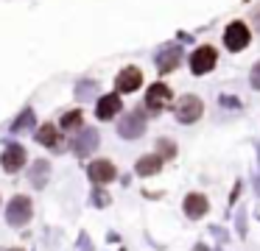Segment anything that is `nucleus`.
<instances>
[{"instance_id":"22","label":"nucleus","mask_w":260,"mask_h":251,"mask_svg":"<svg viewBox=\"0 0 260 251\" xmlns=\"http://www.w3.org/2000/svg\"><path fill=\"white\" fill-rule=\"evenodd\" d=\"M254 22H257V28H260V6H257V11H254Z\"/></svg>"},{"instance_id":"12","label":"nucleus","mask_w":260,"mask_h":251,"mask_svg":"<svg viewBox=\"0 0 260 251\" xmlns=\"http://www.w3.org/2000/svg\"><path fill=\"white\" fill-rule=\"evenodd\" d=\"M185 215L187 218H193V221H196V218H202L204 212H207V198H204L202 193H190V195H185Z\"/></svg>"},{"instance_id":"8","label":"nucleus","mask_w":260,"mask_h":251,"mask_svg":"<svg viewBox=\"0 0 260 251\" xmlns=\"http://www.w3.org/2000/svg\"><path fill=\"white\" fill-rule=\"evenodd\" d=\"M90 178L95 184H109L115 176H118V170H115V165L109 159H95V162H90Z\"/></svg>"},{"instance_id":"2","label":"nucleus","mask_w":260,"mask_h":251,"mask_svg":"<svg viewBox=\"0 0 260 251\" xmlns=\"http://www.w3.org/2000/svg\"><path fill=\"white\" fill-rule=\"evenodd\" d=\"M31 212H34V204H31V198H25V195H14V198L9 201L6 221L12 223V226H23V223L31 221Z\"/></svg>"},{"instance_id":"9","label":"nucleus","mask_w":260,"mask_h":251,"mask_svg":"<svg viewBox=\"0 0 260 251\" xmlns=\"http://www.w3.org/2000/svg\"><path fill=\"white\" fill-rule=\"evenodd\" d=\"M140 84H143V73L137 70V67H123V70L118 73V78H115V87H118L120 92H135Z\"/></svg>"},{"instance_id":"20","label":"nucleus","mask_w":260,"mask_h":251,"mask_svg":"<svg viewBox=\"0 0 260 251\" xmlns=\"http://www.w3.org/2000/svg\"><path fill=\"white\" fill-rule=\"evenodd\" d=\"M252 87H254V89H260V61L252 67Z\"/></svg>"},{"instance_id":"23","label":"nucleus","mask_w":260,"mask_h":251,"mask_svg":"<svg viewBox=\"0 0 260 251\" xmlns=\"http://www.w3.org/2000/svg\"><path fill=\"white\" fill-rule=\"evenodd\" d=\"M9 251H20V248H9Z\"/></svg>"},{"instance_id":"17","label":"nucleus","mask_w":260,"mask_h":251,"mask_svg":"<svg viewBox=\"0 0 260 251\" xmlns=\"http://www.w3.org/2000/svg\"><path fill=\"white\" fill-rule=\"evenodd\" d=\"M81 126V112L79 109H70L62 115V128H68V131H73V128Z\"/></svg>"},{"instance_id":"18","label":"nucleus","mask_w":260,"mask_h":251,"mask_svg":"<svg viewBox=\"0 0 260 251\" xmlns=\"http://www.w3.org/2000/svg\"><path fill=\"white\" fill-rule=\"evenodd\" d=\"M28 123H34V112H31V109H25V112H23V115H20V120H17V123H14V126H12V128H14V131H23V128H25V126H28Z\"/></svg>"},{"instance_id":"11","label":"nucleus","mask_w":260,"mask_h":251,"mask_svg":"<svg viewBox=\"0 0 260 251\" xmlns=\"http://www.w3.org/2000/svg\"><path fill=\"white\" fill-rule=\"evenodd\" d=\"M179 59H182V50L176 48V45H168V48H162L159 56H157V70L159 73H171L176 64H179Z\"/></svg>"},{"instance_id":"10","label":"nucleus","mask_w":260,"mask_h":251,"mask_svg":"<svg viewBox=\"0 0 260 251\" xmlns=\"http://www.w3.org/2000/svg\"><path fill=\"white\" fill-rule=\"evenodd\" d=\"M146 103L151 106V109H165V106L171 103V87H165V84H151L146 92Z\"/></svg>"},{"instance_id":"16","label":"nucleus","mask_w":260,"mask_h":251,"mask_svg":"<svg viewBox=\"0 0 260 251\" xmlns=\"http://www.w3.org/2000/svg\"><path fill=\"white\" fill-rule=\"evenodd\" d=\"M37 139H40L45 148H59V131L51 126V123H48V126H42L40 131H37Z\"/></svg>"},{"instance_id":"4","label":"nucleus","mask_w":260,"mask_h":251,"mask_svg":"<svg viewBox=\"0 0 260 251\" xmlns=\"http://www.w3.org/2000/svg\"><path fill=\"white\" fill-rule=\"evenodd\" d=\"M249 39H252V33H249V28L243 25V22H230L224 31V45L232 50V53H238V50H243L249 45Z\"/></svg>"},{"instance_id":"15","label":"nucleus","mask_w":260,"mask_h":251,"mask_svg":"<svg viewBox=\"0 0 260 251\" xmlns=\"http://www.w3.org/2000/svg\"><path fill=\"white\" fill-rule=\"evenodd\" d=\"M48 170H51V165L48 162H34V167H31V184L34 187H45L48 184Z\"/></svg>"},{"instance_id":"7","label":"nucleus","mask_w":260,"mask_h":251,"mask_svg":"<svg viewBox=\"0 0 260 251\" xmlns=\"http://www.w3.org/2000/svg\"><path fill=\"white\" fill-rule=\"evenodd\" d=\"M0 165H3L6 173H17L20 167L25 165V148L23 145H9V148L3 151V156H0Z\"/></svg>"},{"instance_id":"6","label":"nucleus","mask_w":260,"mask_h":251,"mask_svg":"<svg viewBox=\"0 0 260 251\" xmlns=\"http://www.w3.org/2000/svg\"><path fill=\"white\" fill-rule=\"evenodd\" d=\"M98 142H101V137H98L95 128H84V131L73 139V154L76 156H90L92 151L98 148Z\"/></svg>"},{"instance_id":"5","label":"nucleus","mask_w":260,"mask_h":251,"mask_svg":"<svg viewBox=\"0 0 260 251\" xmlns=\"http://www.w3.org/2000/svg\"><path fill=\"white\" fill-rule=\"evenodd\" d=\"M143 131H146V115H143V109L129 112V115L120 120V126H118V134L126 137V139H137Z\"/></svg>"},{"instance_id":"13","label":"nucleus","mask_w":260,"mask_h":251,"mask_svg":"<svg viewBox=\"0 0 260 251\" xmlns=\"http://www.w3.org/2000/svg\"><path fill=\"white\" fill-rule=\"evenodd\" d=\"M118 112H120V95H104L95 106V115L101 117V120H112Z\"/></svg>"},{"instance_id":"1","label":"nucleus","mask_w":260,"mask_h":251,"mask_svg":"<svg viewBox=\"0 0 260 251\" xmlns=\"http://www.w3.org/2000/svg\"><path fill=\"white\" fill-rule=\"evenodd\" d=\"M202 112H204V103L196 98V95H182V98L176 100L174 115H176L179 123H196L199 117H202Z\"/></svg>"},{"instance_id":"21","label":"nucleus","mask_w":260,"mask_h":251,"mask_svg":"<svg viewBox=\"0 0 260 251\" xmlns=\"http://www.w3.org/2000/svg\"><path fill=\"white\" fill-rule=\"evenodd\" d=\"M90 92H92V84H81L79 87V98H90Z\"/></svg>"},{"instance_id":"14","label":"nucleus","mask_w":260,"mask_h":251,"mask_svg":"<svg viewBox=\"0 0 260 251\" xmlns=\"http://www.w3.org/2000/svg\"><path fill=\"white\" fill-rule=\"evenodd\" d=\"M159 167H162V156L151 154V156H140L135 170L140 173V176H154V173H159Z\"/></svg>"},{"instance_id":"19","label":"nucleus","mask_w":260,"mask_h":251,"mask_svg":"<svg viewBox=\"0 0 260 251\" xmlns=\"http://www.w3.org/2000/svg\"><path fill=\"white\" fill-rule=\"evenodd\" d=\"M174 154H176L174 142L171 139H159V156H174Z\"/></svg>"},{"instance_id":"3","label":"nucleus","mask_w":260,"mask_h":251,"mask_svg":"<svg viewBox=\"0 0 260 251\" xmlns=\"http://www.w3.org/2000/svg\"><path fill=\"white\" fill-rule=\"evenodd\" d=\"M215 61H218L215 48L213 45H202V48H196L190 56V70L196 73V76H204V73H210L215 67Z\"/></svg>"}]
</instances>
